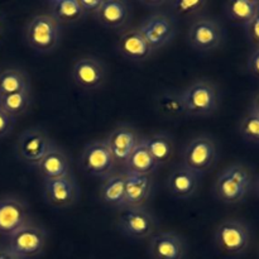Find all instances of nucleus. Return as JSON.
<instances>
[{
	"label": "nucleus",
	"mask_w": 259,
	"mask_h": 259,
	"mask_svg": "<svg viewBox=\"0 0 259 259\" xmlns=\"http://www.w3.org/2000/svg\"><path fill=\"white\" fill-rule=\"evenodd\" d=\"M253 187V175L247 166L234 163L225 167L217 176L212 192L217 200L227 205L242 202Z\"/></svg>",
	"instance_id": "1"
},
{
	"label": "nucleus",
	"mask_w": 259,
	"mask_h": 259,
	"mask_svg": "<svg viewBox=\"0 0 259 259\" xmlns=\"http://www.w3.org/2000/svg\"><path fill=\"white\" fill-rule=\"evenodd\" d=\"M186 116H209L218 110L220 93L217 85L206 78H201L181 91Z\"/></svg>",
	"instance_id": "2"
},
{
	"label": "nucleus",
	"mask_w": 259,
	"mask_h": 259,
	"mask_svg": "<svg viewBox=\"0 0 259 259\" xmlns=\"http://www.w3.org/2000/svg\"><path fill=\"white\" fill-rule=\"evenodd\" d=\"M215 248L227 257L244 254L250 244V230L243 220L225 219L214 233Z\"/></svg>",
	"instance_id": "3"
},
{
	"label": "nucleus",
	"mask_w": 259,
	"mask_h": 259,
	"mask_svg": "<svg viewBox=\"0 0 259 259\" xmlns=\"http://www.w3.org/2000/svg\"><path fill=\"white\" fill-rule=\"evenodd\" d=\"M24 39L35 52H52L60 43L61 25L50 14L34 15L25 24Z\"/></svg>",
	"instance_id": "4"
},
{
	"label": "nucleus",
	"mask_w": 259,
	"mask_h": 259,
	"mask_svg": "<svg viewBox=\"0 0 259 259\" xmlns=\"http://www.w3.org/2000/svg\"><path fill=\"white\" fill-rule=\"evenodd\" d=\"M218 161V147L212 138L199 136L187 142L182 149V166L202 176L211 171Z\"/></svg>",
	"instance_id": "5"
},
{
	"label": "nucleus",
	"mask_w": 259,
	"mask_h": 259,
	"mask_svg": "<svg viewBox=\"0 0 259 259\" xmlns=\"http://www.w3.org/2000/svg\"><path fill=\"white\" fill-rule=\"evenodd\" d=\"M80 163L86 174L101 180L115 174L118 166L105 139L89 142L82 149Z\"/></svg>",
	"instance_id": "6"
},
{
	"label": "nucleus",
	"mask_w": 259,
	"mask_h": 259,
	"mask_svg": "<svg viewBox=\"0 0 259 259\" xmlns=\"http://www.w3.org/2000/svg\"><path fill=\"white\" fill-rule=\"evenodd\" d=\"M138 29L153 52L169 45L176 35L174 18L162 12H156L144 18Z\"/></svg>",
	"instance_id": "7"
},
{
	"label": "nucleus",
	"mask_w": 259,
	"mask_h": 259,
	"mask_svg": "<svg viewBox=\"0 0 259 259\" xmlns=\"http://www.w3.org/2000/svg\"><path fill=\"white\" fill-rule=\"evenodd\" d=\"M223 25L212 18L202 17L192 22L187 30V42L199 52H210L224 42Z\"/></svg>",
	"instance_id": "8"
},
{
	"label": "nucleus",
	"mask_w": 259,
	"mask_h": 259,
	"mask_svg": "<svg viewBox=\"0 0 259 259\" xmlns=\"http://www.w3.org/2000/svg\"><path fill=\"white\" fill-rule=\"evenodd\" d=\"M47 232L38 225L28 224L9 237L8 248L20 259H32L43 252Z\"/></svg>",
	"instance_id": "9"
},
{
	"label": "nucleus",
	"mask_w": 259,
	"mask_h": 259,
	"mask_svg": "<svg viewBox=\"0 0 259 259\" xmlns=\"http://www.w3.org/2000/svg\"><path fill=\"white\" fill-rule=\"evenodd\" d=\"M55 147L52 139L43 129L29 128L23 132L15 144V153L20 161L37 164Z\"/></svg>",
	"instance_id": "10"
},
{
	"label": "nucleus",
	"mask_w": 259,
	"mask_h": 259,
	"mask_svg": "<svg viewBox=\"0 0 259 259\" xmlns=\"http://www.w3.org/2000/svg\"><path fill=\"white\" fill-rule=\"evenodd\" d=\"M157 222L153 215L144 207H131L116 220L119 232L131 239H147L153 235Z\"/></svg>",
	"instance_id": "11"
},
{
	"label": "nucleus",
	"mask_w": 259,
	"mask_h": 259,
	"mask_svg": "<svg viewBox=\"0 0 259 259\" xmlns=\"http://www.w3.org/2000/svg\"><path fill=\"white\" fill-rule=\"evenodd\" d=\"M43 197L50 206L56 209H66L80 199V186L73 175L55 180H46L43 184Z\"/></svg>",
	"instance_id": "12"
},
{
	"label": "nucleus",
	"mask_w": 259,
	"mask_h": 259,
	"mask_svg": "<svg viewBox=\"0 0 259 259\" xmlns=\"http://www.w3.org/2000/svg\"><path fill=\"white\" fill-rule=\"evenodd\" d=\"M106 66L94 56H83L73 62L71 76L78 88L83 90H96L106 80Z\"/></svg>",
	"instance_id": "13"
},
{
	"label": "nucleus",
	"mask_w": 259,
	"mask_h": 259,
	"mask_svg": "<svg viewBox=\"0 0 259 259\" xmlns=\"http://www.w3.org/2000/svg\"><path fill=\"white\" fill-rule=\"evenodd\" d=\"M29 223V207L23 200L8 196L0 199V237H12Z\"/></svg>",
	"instance_id": "14"
},
{
	"label": "nucleus",
	"mask_w": 259,
	"mask_h": 259,
	"mask_svg": "<svg viewBox=\"0 0 259 259\" xmlns=\"http://www.w3.org/2000/svg\"><path fill=\"white\" fill-rule=\"evenodd\" d=\"M138 132L128 125H120L114 129L105 139L114 159L118 164H125L134 149L141 143Z\"/></svg>",
	"instance_id": "15"
},
{
	"label": "nucleus",
	"mask_w": 259,
	"mask_h": 259,
	"mask_svg": "<svg viewBox=\"0 0 259 259\" xmlns=\"http://www.w3.org/2000/svg\"><path fill=\"white\" fill-rule=\"evenodd\" d=\"M148 252L152 259H184L185 240L174 232H161L151 237Z\"/></svg>",
	"instance_id": "16"
},
{
	"label": "nucleus",
	"mask_w": 259,
	"mask_h": 259,
	"mask_svg": "<svg viewBox=\"0 0 259 259\" xmlns=\"http://www.w3.org/2000/svg\"><path fill=\"white\" fill-rule=\"evenodd\" d=\"M125 179V209L144 207L153 191V179L149 175L124 171Z\"/></svg>",
	"instance_id": "17"
},
{
	"label": "nucleus",
	"mask_w": 259,
	"mask_h": 259,
	"mask_svg": "<svg viewBox=\"0 0 259 259\" xmlns=\"http://www.w3.org/2000/svg\"><path fill=\"white\" fill-rule=\"evenodd\" d=\"M201 176L182 164L175 167L167 177L166 187L172 197L179 200H187L196 194L200 186Z\"/></svg>",
	"instance_id": "18"
},
{
	"label": "nucleus",
	"mask_w": 259,
	"mask_h": 259,
	"mask_svg": "<svg viewBox=\"0 0 259 259\" xmlns=\"http://www.w3.org/2000/svg\"><path fill=\"white\" fill-rule=\"evenodd\" d=\"M116 50L125 60L131 62H143L153 53L138 28H131L120 35L116 42Z\"/></svg>",
	"instance_id": "19"
},
{
	"label": "nucleus",
	"mask_w": 259,
	"mask_h": 259,
	"mask_svg": "<svg viewBox=\"0 0 259 259\" xmlns=\"http://www.w3.org/2000/svg\"><path fill=\"white\" fill-rule=\"evenodd\" d=\"M131 7L123 0H103L95 19L103 27L110 29H120L128 24L131 19Z\"/></svg>",
	"instance_id": "20"
},
{
	"label": "nucleus",
	"mask_w": 259,
	"mask_h": 259,
	"mask_svg": "<svg viewBox=\"0 0 259 259\" xmlns=\"http://www.w3.org/2000/svg\"><path fill=\"white\" fill-rule=\"evenodd\" d=\"M38 174L43 180H55L71 175V162L67 154L58 147H53L37 164Z\"/></svg>",
	"instance_id": "21"
},
{
	"label": "nucleus",
	"mask_w": 259,
	"mask_h": 259,
	"mask_svg": "<svg viewBox=\"0 0 259 259\" xmlns=\"http://www.w3.org/2000/svg\"><path fill=\"white\" fill-rule=\"evenodd\" d=\"M100 199L105 205L113 207H125V179L123 172H115L106 177L100 186Z\"/></svg>",
	"instance_id": "22"
},
{
	"label": "nucleus",
	"mask_w": 259,
	"mask_h": 259,
	"mask_svg": "<svg viewBox=\"0 0 259 259\" xmlns=\"http://www.w3.org/2000/svg\"><path fill=\"white\" fill-rule=\"evenodd\" d=\"M224 13L230 22L245 27L259 14V0L227 2L224 4Z\"/></svg>",
	"instance_id": "23"
},
{
	"label": "nucleus",
	"mask_w": 259,
	"mask_h": 259,
	"mask_svg": "<svg viewBox=\"0 0 259 259\" xmlns=\"http://www.w3.org/2000/svg\"><path fill=\"white\" fill-rule=\"evenodd\" d=\"M50 15L58 24H75L85 18L78 0H52L48 2Z\"/></svg>",
	"instance_id": "24"
},
{
	"label": "nucleus",
	"mask_w": 259,
	"mask_h": 259,
	"mask_svg": "<svg viewBox=\"0 0 259 259\" xmlns=\"http://www.w3.org/2000/svg\"><path fill=\"white\" fill-rule=\"evenodd\" d=\"M168 14L175 19L181 20H197L202 18V14L206 12L209 2L206 0H175L167 2Z\"/></svg>",
	"instance_id": "25"
},
{
	"label": "nucleus",
	"mask_w": 259,
	"mask_h": 259,
	"mask_svg": "<svg viewBox=\"0 0 259 259\" xmlns=\"http://www.w3.org/2000/svg\"><path fill=\"white\" fill-rule=\"evenodd\" d=\"M143 142L158 167L167 164L174 157L175 144L168 134H153L148 138H143Z\"/></svg>",
	"instance_id": "26"
},
{
	"label": "nucleus",
	"mask_w": 259,
	"mask_h": 259,
	"mask_svg": "<svg viewBox=\"0 0 259 259\" xmlns=\"http://www.w3.org/2000/svg\"><path fill=\"white\" fill-rule=\"evenodd\" d=\"M30 89L29 76L19 68H7L0 72V98Z\"/></svg>",
	"instance_id": "27"
},
{
	"label": "nucleus",
	"mask_w": 259,
	"mask_h": 259,
	"mask_svg": "<svg viewBox=\"0 0 259 259\" xmlns=\"http://www.w3.org/2000/svg\"><path fill=\"white\" fill-rule=\"evenodd\" d=\"M124 166H125L126 171L136 172V174L139 175H149V176H152V174L158 168L156 161L147 149L143 138H142L141 143L137 146V148L134 149L133 153L131 154V157H129Z\"/></svg>",
	"instance_id": "28"
},
{
	"label": "nucleus",
	"mask_w": 259,
	"mask_h": 259,
	"mask_svg": "<svg viewBox=\"0 0 259 259\" xmlns=\"http://www.w3.org/2000/svg\"><path fill=\"white\" fill-rule=\"evenodd\" d=\"M157 109L162 115L171 119H179L186 116L184 103H182L181 91L166 90L162 91L156 99Z\"/></svg>",
	"instance_id": "29"
},
{
	"label": "nucleus",
	"mask_w": 259,
	"mask_h": 259,
	"mask_svg": "<svg viewBox=\"0 0 259 259\" xmlns=\"http://www.w3.org/2000/svg\"><path fill=\"white\" fill-rule=\"evenodd\" d=\"M30 104H32L30 89L0 98V108L4 109L8 114H10L15 119L27 113L28 109L30 108Z\"/></svg>",
	"instance_id": "30"
},
{
	"label": "nucleus",
	"mask_w": 259,
	"mask_h": 259,
	"mask_svg": "<svg viewBox=\"0 0 259 259\" xmlns=\"http://www.w3.org/2000/svg\"><path fill=\"white\" fill-rule=\"evenodd\" d=\"M239 133L245 141L259 144V115L248 111L239 123Z\"/></svg>",
	"instance_id": "31"
},
{
	"label": "nucleus",
	"mask_w": 259,
	"mask_h": 259,
	"mask_svg": "<svg viewBox=\"0 0 259 259\" xmlns=\"http://www.w3.org/2000/svg\"><path fill=\"white\" fill-rule=\"evenodd\" d=\"M245 35L253 48H259V14L248 25L244 27Z\"/></svg>",
	"instance_id": "32"
},
{
	"label": "nucleus",
	"mask_w": 259,
	"mask_h": 259,
	"mask_svg": "<svg viewBox=\"0 0 259 259\" xmlns=\"http://www.w3.org/2000/svg\"><path fill=\"white\" fill-rule=\"evenodd\" d=\"M17 119L13 118L10 114H8L4 109L0 108V138L8 136L13 131Z\"/></svg>",
	"instance_id": "33"
},
{
	"label": "nucleus",
	"mask_w": 259,
	"mask_h": 259,
	"mask_svg": "<svg viewBox=\"0 0 259 259\" xmlns=\"http://www.w3.org/2000/svg\"><path fill=\"white\" fill-rule=\"evenodd\" d=\"M78 3H80V7L85 17L86 15L95 17V14L99 12L101 4H103V0H78Z\"/></svg>",
	"instance_id": "34"
},
{
	"label": "nucleus",
	"mask_w": 259,
	"mask_h": 259,
	"mask_svg": "<svg viewBox=\"0 0 259 259\" xmlns=\"http://www.w3.org/2000/svg\"><path fill=\"white\" fill-rule=\"evenodd\" d=\"M247 67L248 71H249L253 76L259 78V48H255V50H253V52L250 53L249 58H248Z\"/></svg>",
	"instance_id": "35"
},
{
	"label": "nucleus",
	"mask_w": 259,
	"mask_h": 259,
	"mask_svg": "<svg viewBox=\"0 0 259 259\" xmlns=\"http://www.w3.org/2000/svg\"><path fill=\"white\" fill-rule=\"evenodd\" d=\"M0 259H20L8 247H0Z\"/></svg>",
	"instance_id": "36"
},
{
	"label": "nucleus",
	"mask_w": 259,
	"mask_h": 259,
	"mask_svg": "<svg viewBox=\"0 0 259 259\" xmlns=\"http://www.w3.org/2000/svg\"><path fill=\"white\" fill-rule=\"evenodd\" d=\"M249 111H252V113H254V114H257V115H259V91L257 94H255V96L253 98L252 103H250Z\"/></svg>",
	"instance_id": "37"
},
{
	"label": "nucleus",
	"mask_w": 259,
	"mask_h": 259,
	"mask_svg": "<svg viewBox=\"0 0 259 259\" xmlns=\"http://www.w3.org/2000/svg\"><path fill=\"white\" fill-rule=\"evenodd\" d=\"M3 25H4V20H3L2 15H0V34H2L3 32Z\"/></svg>",
	"instance_id": "38"
},
{
	"label": "nucleus",
	"mask_w": 259,
	"mask_h": 259,
	"mask_svg": "<svg viewBox=\"0 0 259 259\" xmlns=\"http://www.w3.org/2000/svg\"><path fill=\"white\" fill-rule=\"evenodd\" d=\"M255 191H257V195L259 196V177L257 179V182H255Z\"/></svg>",
	"instance_id": "39"
}]
</instances>
